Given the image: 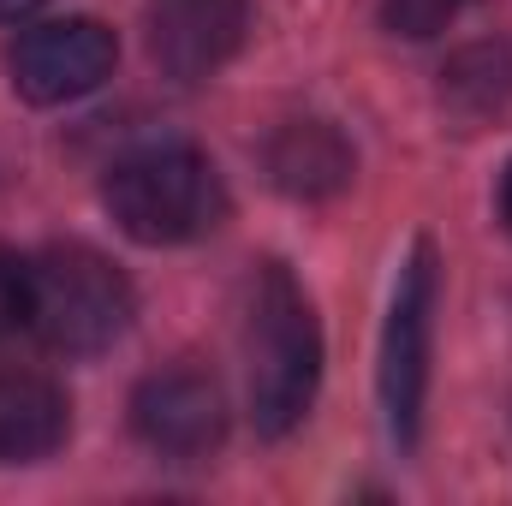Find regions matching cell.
Masks as SVG:
<instances>
[{
  "label": "cell",
  "mask_w": 512,
  "mask_h": 506,
  "mask_svg": "<svg viewBox=\"0 0 512 506\" xmlns=\"http://www.w3.org/2000/svg\"><path fill=\"white\" fill-rule=\"evenodd\" d=\"M435 245L417 239L399 286H393V310H387V334H382V405H387V429L399 447H417L423 429V393H429V346H435Z\"/></svg>",
  "instance_id": "277c9868"
},
{
  "label": "cell",
  "mask_w": 512,
  "mask_h": 506,
  "mask_svg": "<svg viewBox=\"0 0 512 506\" xmlns=\"http://www.w3.org/2000/svg\"><path fill=\"white\" fill-rule=\"evenodd\" d=\"M245 364H251V417L262 435H286L304 423L322 381V328L286 262H262L245 316Z\"/></svg>",
  "instance_id": "6da1fadb"
},
{
  "label": "cell",
  "mask_w": 512,
  "mask_h": 506,
  "mask_svg": "<svg viewBox=\"0 0 512 506\" xmlns=\"http://www.w3.org/2000/svg\"><path fill=\"white\" fill-rule=\"evenodd\" d=\"M36 6H42V0H0V18H6V24H18V18H30Z\"/></svg>",
  "instance_id": "7c38bea8"
},
{
  "label": "cell",
  "mask_w": 512,
  "mask_h": 506,
  "mask_svg": "<svg viewBox=\"0 0 512 506\" xmlns=\"http://www.w3.org/2000/svg\"><path fill=\"white\" fill-rule=\"evenodd\" d=\"M149 60L173 84H203L251 36V0H149Z\"/></svg>",
  "instance_id": "52a82bcc"
},
{
  "label": "cell",
  "mask_w": 512,
  "mask_h": 506,
  "mask_svg": "<svg viewBox=\"0 0 512 506\" xmlns=\"http://www.w3.org/2000/svg\"><path fill=\"white\" fill-rule=\"evenodd\" d=\"M24 304H30V262L0 245V334L24 322Z\"/></svg>",
  "instance_id": "8fae6325"
},
{
  "label": "cell",
  "mask_w": 512,
  "mask_h": 506,
  "mask_svg": "<svg viewBox=\"0 0 512 506\" xmlns=\"http://www.w3.org/2000/svg\"><path fill=\"white\" fill-rule=\"evenodd\" d=\"M352 167H358L352 143L328 120H286L268 137V179L298 203H322V197L346 191Z\"/></svg>",
  "instance_id": "ba28073f"
},
{
  "label": "cell",
  "mask_w": 512,
  "mask_h": 506,
  "mask_svg": "<svg viewBox=\"0 0 512 506\" xmlns=\"http://www.w3.org/2000/svg\"><path fill=\"white\" fill-rule=\"evenodd\" d=\"M72 429V405L60 381L36 370H0V465L48 459Z\"/></svg>",
  "instance_id": "9c48e42d"
},
{
  "label": "cell",
  "mask_w": 512,
  "mask_h": 506,
  "mask_svg": "<svg viewBox=\"0 0 512 506\" xmlns=\"http://www.w3.org/2000/svg\"><path fill=\"white\" fill-rule=\"evenodd\" d=\"M131 429L161 459H209L227 441V399L221 381L203 370H155L131 393Z\"/></svg>",
  "instance_id": "8992f818"
},
{
  "label": "cell",
  "mask_w": 512,
  "mask_h": 506,
  "mask_svg": "<svg viewBox=\"0 0 512 506\" xmlns=\"http://www.w3.org/2000/svg\"><path fill=\"white\" fill-rule=\"evenodd\" d=\"M131 280L90 245H48L30 256L24 328L66 358H96L131 328Z\"/></svg>",
  "instance_id": "3957f363"
},
{
  "label": "cell",
  "mask_w": 512,
  "mask_h": 506,
  "mask_svg": "<svg viewBox=\"0 0 512 506\" xmlns=\"http://www.w3.org/2000/svg\"><path fill=\"white\" fill-rule=\"evenodd\" d=\"M114 60H120V42L102 18H54V24H36L12 42V90L36 108H60V102H78L90 90H102L114 78Z\"/></svg>",
  "instance_id": "5b68a950"
},
{
  "label": "cell",
  "mask_w": 512,
  "mask_h": 506,
  "mask_svg": "<svg viewBox=\"0 0 512 506\" xmlns=\"http://www.w3.org/2000/svg\"><path fill=\"white\" fill-rule=\"evenodd\" d=\"M108 215L137 245H191L227 221V185L191 143H149L114 161L102 185Z\"/></svg>",
  "instance_id": "7a4b0ae2"
},
{
  "label": "cell",
  "mask_w": 512,
  "mask_h": 506,
  "mask_svg": "<svg viewBox=\"0 0 512 506\" xmlns=\"http://www.w3.org/2000/svg\"><path fill=\"white\" fill-rule=\"evenodd\" d=\"M471 0H382V24L405 42H423V36H441Z\"/></svg>",
  "instance_id": "30bf717a"
},
{
  "label": "cell",
  "mask_w": 512,
  "mask_h": 506,
  "mask_svg": "<svg viewBox=\"0 0 512 506\" xmlns=\"http://www.w3.org/2000/svg\"><path fill=\"white\" fill-rule=\"evenodd\" d=\"M501 221H507V233H512V161H507V173H501Z\"/></svg>",
  "instance_id": "4fadbf2b"
}]
</instances>
